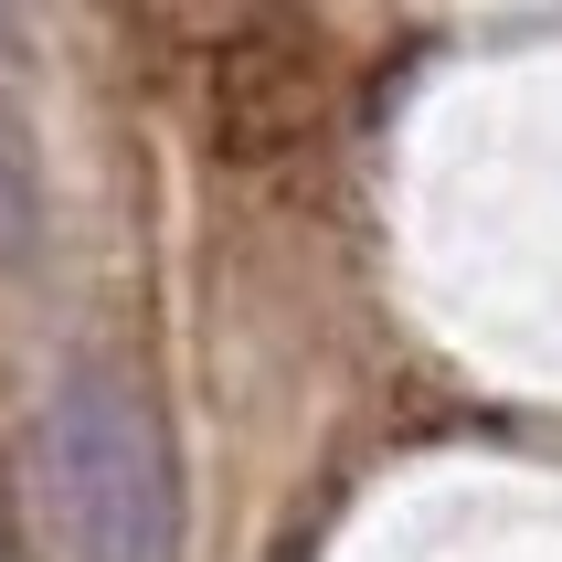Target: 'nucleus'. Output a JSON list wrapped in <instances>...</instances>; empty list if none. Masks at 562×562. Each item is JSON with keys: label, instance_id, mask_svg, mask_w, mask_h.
Instances as JSON below:
<instances>
[{"label": "nucleus", "instance_id": "f257e3e1", "mask_svg": "<svg viewBox=\"0 0 562 562\" xmlns=\"http://www.w3.org/2000/svg\"><path fill=\"white\" fill-rule=\"evenodd\" d=\"M43 499L75 562H170L181 552V477H170V436L159 404L117 361L75 350L43 393Z\"/></svg>", "mask_w": 562, "mask_h": 562}, {"label": "nucleus", "instance_id": "f03ea898", "mask_svg": "<svg viewBox=\"0 0 562 562\" xmlns=\"http://www.w3.org/2000/svg\"><path fill=\"white\" fill-rule=\"evenodd\" d=\"M43 255V170H32V127L0 86V277H22Z\"/></svg>", "mask_w": 562, "mask_h": 562}]
</instances>
